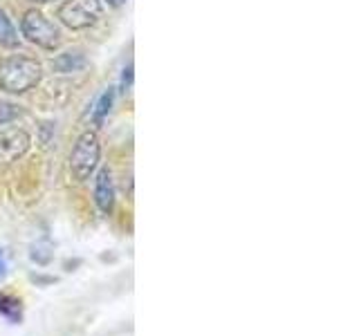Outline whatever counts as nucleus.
Masks as SVG:
<instances>
[{
	"label": "nucleus",
	"mask_w": 359,
	"mask_h": 336,
	"mask_svg": "<svg viewBox=\"0 0 359 336\" xmlns=\"http://www.w3.org/2000/svg\"><path fill=\"white\" fill-rule=\"evenodd\" d=\"M0 45H5V48H16L18 45V34L5 11H0Z\"/></svg>",
	"instance_id": "nucleus-9"
},
{
	"label": "nucleus",
	"mask_w": 359,
	"mask_h": 336,
	"mask_svg": "<svg viewBox=\"0 0 359 336\" xmlns=\"http://www.w3.org/2000/svg\"><path fill=\"white\" fill-rule=\"evenodd\" d=\"M95 202L101 213H110L115 206V184H112V175L108 168H101L95 184Z\"/></svg>",
	"instance_id": "nucleus-6"
},
{
	"label": "nucleus",
	"mask_w": 359,
	"mask_h": 336,
	"mask_svg": "<svg viewBox=\"0 0 359 336\" xmlns=\"http://www.w3.org/2000/svg\"><path fill=\"white\" fill-rule=\"evenodd\" d=\"M130 83H133V63H128V67L123 70V76H121L123 88H130Z\"/></svg>",
	"instance_id": "nucleus-12"
},
{
	"label": "nucleus",
	"mask_w": 359,
	"mask_h": 336,
	"mask_svg": "<svg viewBox=\"0 0 359 336\" xmlns=\"http://www.w3.org/2000/svg\"><path fill=\"white\" fill-rule=\"evenodd\" d=\"M104 14L99 0H65L59 7V18L70 29H88Z\"/></svg>",
	"instance_id": "nucleus-4"
},
{
	"label": "nucleus",
	"mask_w": 359,
	"mask_h": 336,
	"mask_svg": "<svg viewBox=\"0 0 359 336\" xmlns=\"http://www.w3.org/2000/svg\"><path fill=\"white\" fill-rule=\"evenodd\" d=\"M7 276V258H5V251L0 249V280Z\"/></svg>",
	"instance_id": "nucleus-13"
},
{
	"label": "nucleus",
	"mask_w": 359,
	"mask_h": 336,
	"mask_svg": "<svg viewBox=\"0 0 359 336\" xmlns=\"http://www.w3.org/2000/svg\"><path fill=\"white\" fill-rule=\"evenodd\" d=\"M0 314H3L5 318H9L11 323H20L22 318L20 298H16L14 294H7V291H0Z\"/></svg>",
	"instance_id": "nucleus-7"
},
{
	"label": "nucleus",
	"mask_w": 359,
	"mask_h": 336,
	"mask_svg": "<svg viewBox=\"0 0 359 336\" xmlns=\"http://www.w3.org/2000/svg\"><path fill=\"white\" fill-rule=\"evenodd\" d=\"M101 157V144L99 134L95 130H86L81 137L76 139L74 148L70 153V173L74 179L83 182L95 171Z\"/></svg>",
	"instance_id": "nucleus-2"
},
{
	"label": "nucleus",
	"mask_w": 359,
	"mask_h": 336,
	"mask_svg": "<svg viewBox=\"0 0 359 336\" xmlns=\"http://www.w3.org/2000/svg\"><path fill=\"white\" fill-rule=\"evenodd\" d=\"M86 65V56L81 52H65L54 61L56 72H76Z\"/></svg>",
	"instance_id": "nucleus-8"
},
{
	"label": "nucleus",
	"mask_w": 359,
	"mask_h": 336,
	"mask_svg": "<svg viewBox=\"0 0 359 336\" xmlns=\"http://www.w3.org/2000/svg\"><path fill=\"white\" fill-rule=\"evenodd\" d=\"M32 3H50V0H32Z\"/></svg>",
	"instance_id": "nucleus-15"
},
{
	"label": "nucleus",
	"mask_w": 359,
	"mask_h": 336,
	"mask_svg": "<svg viewBox=\"0 0 359 336\" xmlns=\"http://www.w3.org/2000/svg\"><path fill=\"white\" fill-rule=\"evenodd\" d=\"M29 134L25 130H9L0 134V166H9L18 162L29 150Z\"/></svg>",
	"instance_id": "nucleus-5"
},
{
	"label": "nucleus",
	"mask_w": 359,
	"mask_h": 336,
	"mask_svg": "<svg viewBox=\"0 0 359 336\" xmlns=\"http://www.w3.org/2000/svg\"><path fill=\"white\" fill-rule=\"evenodd\" d=\"M112 101H115V92L112 90H106L104 94L99 97V101H97V110H95V121L97 123H101L106 117H108V112H110V108H112Z\"/></svg>",
	"instance_id": "nucleus-10"
},
{
	"label": "nucleus",
	"mask_w": 359,
	"mask_h": 336,
	"mask_svg": "<svg viewBox=\"0 0 359 336\" xmlns=\"http://www.w3.org/2000/svg\"><path fill=\"white\" fill-rule=\"evenodd\" d=\"M18 115H20V110L14 104H0V126H5V123H9Z\"/></svg>",
	"instance_id": "nucleus-11"
},
{
	"label": "nucleus",
	"mask_w": 359,
	"mask_h": 336,
	"mask_svg": "<svg viewBox=\"0 0 359 336\" xmlns=\"http://www.w3.org/2000/svg\"><path fill=\"white\" fill-rule=\"evenodd\" d=\"M20 29H22V36H25L29 43L39 45L43 50H56L61 43V34L56 29L54 22H50L45 18L41 11L32 9L25 14L20 22Z\"/></svg>",
	"instance_id": "nucleus-3"
},
{
	"label": "nucleus",
	"mask_w": 359,
	"mask_h": 336,
	"mask_svg": "<svg viewBox=\"0 0 359 336\" xmlns=\"http://www.w3.org/2000/svg\"><path fill=\"white\" fill-rule=\"evenodd\" d=\"M108 3H110L112 7H119V5L123 3V0H108Z\"/></svg>",
	"instance_id": "nucleus-14"
},
{
	"label": "nucleus",
	"mask_w": 359,
	"mask_h": 336,
	"mask_svg": "<svg viewBox=\"0 0 359 336\" xmlns=\"http://www.w3.org/2000/svg\"><path fill=\"white\" fill-rule=\"evenodd\" d=\"M41 81V63L29 56H9L0 63V90L9 94H22Z\"/></svg>",
	"instance_id": "nucleus-1"
}]
</instances>
